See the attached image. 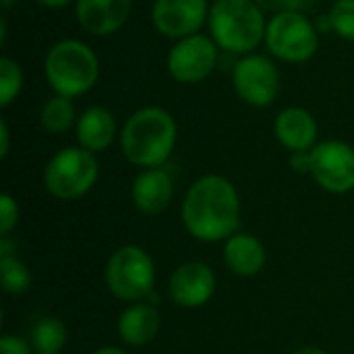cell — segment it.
Listing matches in <instances>:
<instances>
[{"label":"cell","mask_w":354,"mask_h":354,"mask_svg":"<svg viewBox=\"0 0 354 354\" xmlns=\"http://www.w3.org/2000/svg\"><path fill=\"white\" fill-rule=\"evenodd\" d=\"M290 168L297 174H309L311 172V156L309 151H297L290 156Z\"/></svg>","instance_id":"obj_26"},{"label":"cell","mask_w":354,"mask_h":354,"mask_svg":"<svg viewBox=\"0 0 354 354\" xmlns=\"http://www.w3.org/2000/svg\"><path fill=\"white\" fill-rule=\"evenodd\" d=\"M77 118L79 116H77L73 100L64 95H54L46 100L39 110V124L46 133H52V135L66 133L71 127L77 124Z\"/></svg>","instance_id":"obj_19"},{"label":"cell","mask_w":354,"mask_h":354,"mask_svg":"<svg viewBox=\"0 0 354 354\" xmlns=\"http://www.w3.org/2000/svg\"><path fill=\"white\" fill-rule=\"evenodd\" d=\"M0 354H31V346L19 336L4 334L0 338Z\"/></svg>","instance_id":"obj_25"},{"label":"cell","mask_w":354,"mask_h":354,"mask_svg":"<svg viewBox=\"0 0 354 354\" xmlns=\"http://www.w3.org/2000/svg\"><path fill=\"white\" fill-rule=\"evenodd\" d=\"M66 342L68 332L58 317H41L31 330V344L37 354H60Z\"/></svg>","instance_id":"obj_20"},{"label":"cell","mask_w":354,"mask_h":354,"mask_svg":"<svg viewBox=\"0 0 354 354\" xmlns=\"http://www.w3.org/2000/svg\"><path fill=\"white\" fill-rule=\"evenodd\" d=\"M295 354H326L322 348H317V346H305V348H301V351H297Z\"/></svg>","instance_id":"obj_33"},{"label":"cell","mask_w":354,"mask_h":354,"mask_svg":"<svg viewBox=\"0 0 354 354\" xmlns=\"http://www.w3.org/2000/svg\"><path fill=\"white\" fill-rule=\"evenodd\" d=\"M259 4V8L266 12H280V10H286V0H255Z\"/></svg>","instance_id":"obj_28"},{"label":"cell","mask_w":354,"mask_h":354,"mask_svg":"<svg viewBox=\"0 0 354 354\" xmlns=\"http://www.w3.org/2000/svg\"><path fill=\"white\" fill-rule=\"evenodd\" d=\"M180 216L187 232L201 243L230 239L241 220L236 187L220 174L197 178L185 195Z\"/></svg>","instance_id":"obj_1"},{"label":"cell","mask_w":354,"mask_h":354,"mask_svg":"<svg viewBox=\"0 0 354 354\" xmlns=\"http://www.w3.org/2000/svg\"><path fill=\"white\" fill-rule=\"evenodd\" d=\"M218 64V44L212 35L195 33L174 41L168 52L166 66L174 81L183 85H197L205 81Z\"/></svg>","instance_id":"obj_9"},{"label":"cell","mask_w":354,"mask_h":354,"mask_svg":"<svg viewBox=\"0 0 354 354\" xmlns=\"http://www.w3.org/2000/svg\"><path fill=\"white\" fill-rule=\"evenodd\" d=\"M8 149H10V133H8L6 120L2 118V120H0V158H2V160L8 156Z\"/></svg>","instance_id":"obj_27"},{"label":"cell","mask_w":354,"mask_h":354,"mask_svg":"<svg viewBox=\"0 0 354 354\" xmlns=\"http://www.w3.org/2000/svg\"><path fill=\"white\" fill-rule=\"evenodd\" d=\"M93 354H129V353H124V351H120V348H116V346H104V348L95 351Z\"/></svg>","instance_id":"obj_32"},{"label":"cell","mask_w":354,"mask_h":354,"mask_svg":"<svg viewBox=\"0 0 354 354\" xmlns=\"http://www.w3.org/2000/svg\"><path fill=\"white\" fill-rule=\"evenodd\" d=\"M19 224V203L10 195L0 197V234L8 236L10 230H15Z\"/></svg>","instance_id":"obj_24"},{"label":"cell","mask_w":354,"mask_h":354,"mask_svg":"<svg viewBox=\"0 0 354 354\" xmlns=\"http://www.w3.org/2000/svg\"><path fill=\"white\" fill-rule=\"evenodd\" d=\"M160 332V313L149 303H137L122 311L118 319V336L129 346H145Z\"/></svg>","instance_id":"obj_18"},{"label":"cell","mask_w":354,"mask_h":354,"mask_svg":"<svg viewBox=\"0 0 354 354\" xmlns=\"http://www.w3.org/2000/svg\"><path fill=\"white\" fill-rule=\"evenodd\" d=\"M116 131H118L116 118L104 106L85 108L83 114H79L77 124H75V135H77L79 147H83L91 153L106 151L114 143Z\"/></svg>","instance_id":"obj_16"},{"label":"cell","mask_w":354,"mask_h":354,"mask_svg":"<svg viewBox=\"0 0 354 354\" xmlns=\"http://www.w3.org/2000/svg\"><path fill=\"white\" fill-rule=\"evenodd\" d=\"M6 33H8V29H6V15H2V19H0V44L2 46L6 44Z\"/></svg>","instance_id":"obj_31"},{"label":"cell","mask_w":354,"mask_h":354,"mask_svg":"<svg viewBox=\"0 0 354 354\" xmlns=\"http://www.w3.org/2000/svg\"><path fill=\"white\" fill-rule=\"evenodd\" d=\"M106 286L120 301H141L156 286V266L149 253L137 245L114 251L106 266Z\"/></svg>","instance_id":"obj_7"},{"label":"cell","mask_w":354,"mask_h":354,"mask_svg":"<svg viewBox=\"0 0 354 354\" xmlns=\"http://www.w3.org/2000/svg\"><path fill=\"white\" fill-rule=\"evenodd\" d=\"M311 176L315 183L332 193L344 195L354 189V147L340 141H319L311 151Z\"/></svg>","instance_id":"obj_10"},{"label":"cell","mask_w":354,"mask_h":354,"mask_svg":"<svg viewBox=\"0 0 354 354\" xmlns=\"http://www.w3.org/2000/svg\"><path fill=\"white\" fill-rule=\"evenodd\" d=\"M207 0H156L151 8L156 31L176 41L199 33L203 23H207Z\"/></svg>","instance_id":"obj_11"},{"label":"cell","mask_w":354,"mask_h":354,"mask_svg":"<svg viewBox=\"0 0 354 354\" xmlns=\"http://www.w3.org/2000/svg\"><path fill=\"white\" fill-rule=\"evenodd\" d=\"M266 46L276 58L301 64L317 54L319 31L305 12L280 10L268 21Z\"/></svg>","instance_id":"obj_6"},{"label":"cell","mask_w":354,"mask_h":354,"mask_svg":"<svg viewBox=\"0 0 354 354\" xmlns=\"http://www.w3.org/2000/svg\"><path fill=\"white\" fill-rule=\"evenodd\" d=\"M330 19L338 37L354 41V0H336L330 10Z\"/></svg>","instance_id":"obj_23"},{"label":"cell","mask_w":354,"mask_h":354,"mask_svg":"<svg viewBox=\"0 0 354 354\" xmlns=\"http://www.w3.org/2000/svg\"><path fill=\"white\" fill-rule=\"evenodd\" d=\"M0 282L2 290L10 297L25 295L31 286V272L29 268L15 255L0 257Z\"/></svg>","instance_id":"obj_21"},{"label":"cell","mask_w":354,"mask_h":354,"mask_svg":"<svg viewBox=\"0 0 354 354\" xmlns=\"http://www.w3.org/2000/svg\"><path fill=\"white\" fill-rule=\"evenodd\" d=\"M23 89V68L10 56H0V106L8 108Z\"/></svg>","instance_id":"obj_22"},{"label":"cell","mask_w":354,"mask_h":354,"mask_svg":"<svg viewBox=\"0 0 354 354\" xmlns=\"http://www.w3.org/2000/svg\"><path fill=\"white\" fill-rule=\"evenodd\" d=\"M176 120L160 106L133 112L120 131V149L137 168H162L176 145Z\"/></svg>","instance_id":"obj_2"},{"label":"cell","mask_w":354,"mask_h":354,"mask_svg":"<svg viewBox=\"0 0 354 354\" xmlns=\"http://www.w3.org/2000/svg\"><path fill=\"white\" fill-rule=\"evenodd\" d=\"M44 75L56 95L73 100L95 87L100 58L81 39H60L46 52Z\"/></svg>","instance_id":"obj_4"},{"label":"cell","mask_w":354,"mask_h":354,"mask_svg":"<svg viewBox=\"0 0 354 354\" xmlns=\"http://www.w3.org/2000/svg\"><path fill=\"white\" fill-rule=\"evenodd\" d=\"M133 12V0H75L79 25L97 37H106L124 27Z\"/></svg>","instance_id":"obj_13"},{"label":"cell","mask_w":354,"mask_h":354,"mask_svg":"<svg viewBox=\"0 0 354 354\" xmlns=\"http://www.w3.org/2000/svg\"><path fill=\"white\" fill-rule=\"evenodd\" d=\"M174 197V180L164 168H147L139 172L131 187L133 205L145 216H158L168 209Z\"/></svg>","instance_id":"obj_15"},{"label":"cell","mask_w":354,"mask_h":354,"mask_svg":"<svg viewBox=\"0 0 354 354\" xmlns=\"http://www.w3.org/2000/svg\"><path fill=\"white\" fill-rule=\"evenodd\" d=\"M274 135L288 151H311L317 145L319 127L315 116L299 106L284 108L274 120Z\"/></svg>","instance_id":"obj_14"},{"label":"cell","mask_w":354,"mask_h":354,"mask_svg":"<svg viewBox=\"0 0 354 354\" xmlns=\"http://www.w3.org/2000/svg\"><path fill=\"white\" fill-rule=\"evenodd\" d=\"M216 274L201 261H189L178 266L168 282V295L174 305L183 309H199L216 295Z\"/></svg>","instance_id":"obj_12"},{"label":"cell","mask_w":354,"mask_h":354,"mask_svg":"<svg viewBox=\"0 0 354 354\" xmlns=\"http://www.w3.org/2000/svg\"><path fill=\"white\" fill-rule=\"evenodd\" d=\"M17 2H19V0H0V4H2V8H4V10H10Z\"/></svg>","instance_id":"obj_34"},{"label":"cell","mask_w":354,"mask_h":354,"mask_svg":"<svg viewBox=\"0 0 354 354\" xmlns=\"http://www.w3.org/2000/svg\"><path fill=\"white\" fill-rule=\"evenodd\" d=\"M280 68L266 54L241 56L232 68V87L236 95L253 108L272 106L280 93Z\"/></svg>","instance_id":"obj_8"},{"label":"cell","mask_w":354,"mask_h":354,"mask_svg":"<svg viewBox=\"0 0 354 354\" xmlns=\"http://www.w3.org/2000/svg\"><path fill=\"white\" fill-rule=\"evenodd\" d=\"M37 2L46 8H62V6L71 4L73 0H37Z\"/></svg>","instance_id":"obj_30"},{"label":"cell","mask_w":354,"mask_h":354,"mask_svg":"<svg viewBox=\"0 0 354 354\" xmlns=\"http://www.w3.org/2000/svg\"><path fill=\"white\" fill-rule=\"evenodd\" d=\"M207 27L218 48L247 56L266 41L268 23L255 0H216L209 6Z\"/></svg>","instance_id":"obj_3"},{"label":"cell","mask_w":354,"mask_h":354,"mask_svg":"<svg viewBox=\"0 0 354 354\" xmlns=\"http://www.w3.org/2000/svg\"><path fill=\"white\" fill-rule=\"evenodd\" d=\"M224 263L232 274L241 278H253L266 268L268 251L253 234H232L224 245Z\"/></svg>","instance_id":"obj_17"},{"label":"cell","mask_w":354,"mask_h":354,"mask_svg":"<svg viewBox=\"0 0 354 354\" xmlns=\"http://www.w3.org/2000/svg\"><path fill=\"white\" fill-rule=\"evenodd\" d=\"M100 176L95 153L83 147H64L56 151L44 168V187L62 201L87 195Z\"/></svg>","instance_id":"obj_5"},{"label":"cell","mask_w":354,"mask_h":354,"mask_svg":"<svg viewBox=\"0 0 354 354\" xmlns=\"http://www.w3.org/2000/svg\"><path fill=\"white\" fill-rule=\"evenodd\" d=\"M309 4H311V0H286V10H299V12H305Z\"/></svg>","instance_id":"obj_29"}]
</instances>
